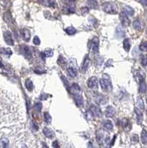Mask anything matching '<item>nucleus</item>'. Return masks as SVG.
<instances>
[{
	"instance_id": "f257e3e1",
	"label": "nucleus",
	"mask_w": 147,
	"mask_h": 148,
	"mask_svg": "<svg viewBox=\"0 0 147 148\" xmlns=\"http://www.w3.org/2000/svg\"><path fill=\"white\" fill-rule=\"evenodd\" d=\"M103 10L109 14H116L118 13V6L114 2H104L102 4Z\"/></svg>"
},
{
	"instance_id": "f03ea898",
	"label": "nucleus",
	"mask_w": 147,
	"mask_h": 148,
	"mask_svg": "<svg viewBox=\"0 0 147 148\" xmlns=\"http://www.w3.org/2000/svg\"><path fill=\"white\" fill-rule=\"evenodd\" d=\"M98 44H99L98 38L96 36L93 37L90 43V50L92 53H96L98 51Z\"/></svg>"
},
{
	"instance_id": "7ed1b4c3",
	"label": "nucleus",
	"mask_w": 147,
	"mask_h": 148,
	"mask_svg": "<svg viewBox=\"0 0 147 148\" xmlns=\"http://www.w3.org/2000/svg\"><path fill=\"white\" fill-rule=\"evenodd\" d=\"M120 19H121V22L123 24V26L124 27H127L130 24V20L128 18V15L126 14V13L123 10L120 13Z\"/></svg>"
},
{
	"instance_id": "20e7f679",
	"label": "nucleus",
	"mask_w": 147,
	"mask_h": 148,
	"mask_svg": "<svg viewBox=\"0 0 147 148\" xmlns=\"http://www.w3.org/2000/svg\"><path fill=\"white\" fill-rule=\"evenodd\" d=\"M21 53L27 59H30L32 56V51L30 50V49L26 46V45H22L21 48Z\"/></svg>"
},
{
	"instance_id": "39448f33",
	"label": "nucleus",
	"mask_w": 147,
	"mask_h": 148,
	"mask_svg": "<svg viewBox=\"0 0 147 148\" xmlns=\"http://www.w3.org/2000/svg\"><path fill=\"white\" fill-rule=\"evenodd\" d=\"M4 39L5 42L7 43V44H9V45H13L14 44L12 35L9 31L4 32Z\"/></svg>"
},
{
	"instance_id": "423d86ee",
	"label": "nucleus",
	"mask_w": 147,
	"mask_h": 148,
	"mask_svg": "<svg viewBox=\"0 0 147 148\" xmlns=\"http://www.w3.org/2000/svg\"><path fill=\"white\" fill-rule=\"evenodd\" d=\"M100 85L101 87L102 88V90L104 91H108L109 90V87H110V82L106 79H101L100 80Z\"/></svg>"
},
{
	"instance_id": "0eeeda50",
	"label": "nucleus",
	"mask_w": 147,
	"mask_h": 148,
	"mask_svg": "<svg viewBox=\"0 0 147 148\" xmlns=\"http://www.w3.org/2000/svg\"><path fill=\"white\" fill-rule=\"evenodd\" d=\"M74 99H75V102L76 104V105L78 107H81L83 106V98L81 95V93H76L74 94Z\"/></svg>"
},
{
	"instance_id": "6e6552de",
	"label": "nucleus",
	"mask_w": 147,
	"mask_h": 148,
	"mask_svg": "<svg viewBox=\"0 0 147 148\" xmlns=\"http://www.w3.org/2000/svg\"><path fill=\"white\" fill-rule=\"evenodd\" d=\"M87 86L89 87V88H95V87H97L98 86V79L95 76H92L91 77L88 82H87Z\"/></svg>"
},
{
	"instance_id": "1a4fd4ad",
	"label": "nucleus",
	"mask_w": 147,
	"mask_h": 148,
	"mask_svg": "<svg viewBox=\"0 0 147 148\" xmlns=\"http://www.w3.org/2000/svg\"><path fill=\"white\" fill-rule=\"evenodd\" d=\"M115 113V110L112 106H108L106 109L105 116L108 118H112Z\"/></svg>"
},
{
	"instance_id": "9d476101",
	"label": "nucleus",
	"mask_w": 147,
	"mask_h": 148,
	"mask_svg": "<svg viewBox=\"0 0 147 148\" xmlns=\"http://www.w3.org/2000/svg\"><path fill=\"white\" fill-rule=\"evenodd\" d=\"M94 114V116H96L98 117H101L102 116V113L101 109L95 105H91L90 106V109H89Z\"/></svg>"
},
{
	"instance_id": "9b49d317",
	"label": "nucleus",
	"mask_w": 147,
	"mask_h": 148,
	"mask_svg": "<svg viewBox=\"0 0 147 148\" xmlns=\"http://www.w3.org/2000/svg\"><path fill=\"white\" fill-rule=\"evenodd\" d=\"M69 91L73 93V94H76V93H81V87L77 83H73V85L70 86Z\"/></svg>"
},
{
	"instance_id": "f8f14e48",
	"label": "nucleus",
	"mask_w": 147,
	"mask_h": 148,
	"mask_svg": "<svg viewBox=\"0 0 147 148\" xmlns=\"http://www.w3.org/2000/svg\"><path fill=\"white\" fill-rule=\"evenodd\" d=\"M95 100L99 105H104L106 103L105 97L103 95L100 94V93H96L95 94Z\"/></svg>"
},
{
	"instance_id": "ddd939ff",
	"label": "nucleus",
	"mask_w": 147,
	"mask_h": 148,
	"mask_svg": "<svg viewBox=\"0 0 147 148\" xmlns=\"http://www.w3.org/2000/svg\"><path fill=\"white\" fill-rule=\"evenodd\" d=\"M86 5L91 9H97L98 7V3L97 0H86Z\"/></svg>"
},
{
	"instance_id": "4468645a",
	"label": "nucleus",
	"mask_w": 147,
	"mask_h": 148,
	"mask_svg": "<svg viewBox=\"0 0 147 148\" xmlns=\"http://www.w3.org/2000/svg\"><path fill=\"white\" fill-rule=\"evenodd\" d=\"M135 114L137 116L138 123V124H141V122L143 121V113H142L141 110H140L138 107H135Z\"/></svg>"
},
{
	"instance_id": "2eb2a0df",
	"label": "nucleus",
	"mask_w": 147,
	"mask_h": 148,
	"mask_svg": "<svg viewBox=\"0 0 147 148\" xmlns=\"http://www.w3.org/2000/svg\"><path fill=\"white\" fill-rule=\"evenodd\" d=\"M132 26H133V28L135 30H141L143 28V25H142L141 21L139 19H135L134 21Z\"/></svg>"
},
{
	"instance_id": "dca6fc26",
	"label": "nucleus",
	"mask_w": 147,
	"mask_h": 148,
	"mask_svg": "<svg viewBox=\"0 0 147 148\" xmlns=\"http://www.w3.org/2000/svg\"><path fill=\"white\" fill-rule=\"evenodd\" d=\"M22 37L25 41H29L30 39V32L27 29H23L21 31Z\"/></svg>"
},
{
	"instance_id": "f3484780",
	"label": "nucleus",
	"mask_w": 147,
	"mask_h": 148,
	"mask_svg": "<svg viewBox=\"0 0 147 148\" xmlns=\"http://www.w3.org/2000/svg\"><path fill=\"white\" fill-rule=\"evenodd\" d=\"M89 62H90V60L89 59V56H86L85 57V59H84V62H83V64H82V71H83V73H85L86 71V70L88 69L89 65Z\"/></svg>"
},
{
	"instance_id": "a211bd4d",
	"label": "nucleus",
	"mask_w": 147,
	"mask_h": 148,
	"mask_svg": "<svg viewBox=\"0 0 147 148\" xmlns=\"http://www.w3.org/2000/svg\"><path fill=\"white\" fill-rule=\"evenodd\" d=\"M43 133L47 138H50H50H53V136H54L53 132L52 130H50V129L47 128V127L43 129Z\"/></svg>"
},
{
	"instance_id": "6ab92c4d",
	"label": "nucleus",
	"mask_w": 147,
	"mask_h": 148,
	"mask_svg": "<svg viewBox=\"0 0 147 148\" xmlns=\"http://www.w3.org/2000/svg\"><path fill=\"white\" fill-rule=\"evenodd\" d=\"M67 73H68V75L72 78H74V77L77 76V75H78L77 70L73 67H69L67 69Z\"/></svg>"
},
{
	"instance_id": "aec40b11",
	"label": "nucleus",
	"mask_w": 147,
	"mask_h": 148,
	"mask_svg": "<svg viewBox=\"0 0 147 148\" xmlns=\"http://www.w3.org/2000/svg\"><path fill=\"white\" fill-rule=\"evenodd\" d=\"M124 11L126 13L128 16H133L134 13H135L134 9H133L132 7H129V6H125V7H124Z\"/></svg>"
},
{
	"instance_id": "412c9836",
	"label": "nucleus",
	"mask_w": 147,
	"mask_h": 148,
	"mask_svg": "<svg viewBox=\"0 0 147 148\" xmlns=\"http://www.w3.org/2000/svg\"><path fill=\"white\" fill-rule=\"evenodd\" d=\"M103 126L105 127L108 130H112L113 129V125L111 121L109 120H106L103 122Z\"/></svg>"
},
{
	"instance_id": "4be33fe9",
	"label": "nucleus",
	"mask_w": 147,
	"mask_h": 148,
	"mask_svg": "<svg viewBox=\"0 0 147 148\" xmlns=\"http://www.w3.org/2000/svg\"><path fill=\"white\" fill-rule=\"evenodd\" d=\"M104 141V134L101 132V130L97 132V142L101 145Z\"/></svg>"
},
{
	"instance_id": "5701e85b",
	"label": "nucleus",
	"mask_w": 147,
	"mask_h": 148,
	"mask_svg": "<svg viewBox=\"0 0 147 148\" xmlns=\"http://www.w3.org/2000/svg\"><path fill=\"white\" fill-rule=\"evenodd\" d=\"M65 32H66L68 35L73 36V35L75 34L76 30H75V28H74L73 27H67V28L65 29Z\"/></svg>"
},
{
	"instance_id": "b1692460",
	"label": "nucleus",
	"mask_w": 147,
	"mask_h": 148,
	"mask_svg": "<svg viewBox=\"0 0 147 148\" xmlns=\"http://www.w3.org/2000/svg\"><path fill=\"white\" fill-rule=\"evenodd\" d=\"M9 145V140L6 138H2L0 140V148H7Z\"/></svg>"
},
{
	"instance_id": "393cba45",
	"label": "nucleus",
	"mask_w": 147,
	"mask_h": 148,
	"mask_svg": "<svg viewBox=\"0 0 147 148\" xmlns=\"http://www.w3.org/2000/svg\"><path fill=\"white\" fill-rule=\"evenodd\" d=\"M25 87L26 88L29 90V91H32L33 90V84L32 82V81L29 79H26V82H25Z\"/></svg>"
},
{
	"instance_id": "a878e982",
	"label": "nucleus",
	"mask_w": 147,
	"mask_h": 148,
	"mask_svg": "<svg viewBox=\"0 0 147 148\" xmlns=\"http://www.w3.org/2000/svg\"><path fill=\"white\" fill-rule=\"evenodd\" d=\"M64 12H65L66 13H73L75 12V7L73 5L67 6L64 9Z\"/></svg>"
},
{
	"instance_id": "bb28decb",
	"label": "nucleus",
	"mask_w": 147,
	"mask_h": 148,
	"mask_svg": "<svg viewBox=\"0 0 147 148\" xmlns=\"http://www.w3.org/2000/svg\"><path fill=\"white\" fill-rule=\"evenodd\" d=\"M123 45H124V50H126V52H129V50H130V47H131L129 39H124V43H123Z\"/></svg>"
},
{
	"instance_id": "cd10ccee",
	"label": "nucleus",
	"mask_w": 147,
	"mask_h": 148,
	"mask_svg": "<svg viewBox=\"0 0 147 148\" xmlns=\"http://www.w3.org/2000/svg\"><path fill=\"white\" fill-rule=\"evenodd\" d=\"M116 35H117V36H118V38H122V37L124 36L125 33H124V31L121 29V27H117V29H116Z\"/></svg>"
},
{
	"instance_id": "c85d7f7f",
	"label": "nucleus",
	"mask_w": 147,
	"mask_h": 148,
	"mask_svg": "<svg viewBox=\"0 0 147 148\" xmlns=\"http://www.w3.org/2000/svg\"><path fill=\"white\" fill-rule=\"evenodd\" d=\"M137 105H138V107L140 110H144V101L140 97H138V99H137Z\"/></svg>"
},
{
	"instance_id": "c756f323",
	"label": "nucleus",
	"mask_w": 147,
	"mask_h": 148,
	"mask_svg": "<svg viewBox=\"0 0 147 148\" xmlns=\"http://www.w3.org/2000/svg\"><path fill=\"white\" fill-rule=\"evenodd\" d=\"M89 22L90 23V24L91 25H92V26H94V27H96V26H98V20L94 17V16H90L89 17Z\"/></svg>"
},
{
	"instance_id": "7c9ffc66",
	"label": "nucleus",
	"mask_w": 147,
	"mask_h": 148,
	"mask_svg": "<svg viewBox=\"0 0 147 148\" xmlns=\"http://www.w3.org/2000/svg\"><path fill=\"white\" fill-rule=\"evenodd\" d=\"M141 141L143 144L147 145V132L145 130H143L141 133Z\"/></svg>"
},
{
	"instance_id": "2f4dec72",
	"label": "nucleus",
	"mask_w": 147,
	"mask_h": 148,
	"mask_svg": "<svg viewBox=\"0 0 147 148\" xmlns=\"http://www.w3.org/2000/svg\"><path fill=\"white\" fill-rule=\"evenodd\" d=\"M85 116H86V119L87 120H89V121L92 120L93 118H94V114H93V113H92L90 110H89L88 111L86 112Z\"/></svg>"
},
{
	"instance_id": "473e14b6",
	"label": "nucleus",
	"mask_w": 147,
	"mask_h": 148,
	"mask_svg": "<svg viewBox=\"0 0 147 148\" xmlns=\"http://www.w3.org/2000/svg\"><path fill=\"white\" fill-rule=\"evenodd\" d=\"M44 122H45L46 123H47V124L51 123L52 117H51V116H50L47 112H46V113H44Z\"/></svg>"
},
{
	"instance_id": "72a5a7b5",
	"label": "nucleus",
	"mask_w": 147,
	"mask_h": 148,
	"mask_svg": "<svg viewBox=\"0 0 147 148\" xmlns=\"http://www.w3.org/2000/svg\"><path fill=\"white\" fill-rule=\"evenodd\" d=\"M139 49L143 51V52H147V42H143L140 44L139 45Z\"/></svg>"
},
{
	"instance_id": "f704fd0d",
	"label": "nucleus",
	"mask_w": 147,
	"mask_h": 148,
	"mask_svg": "<svg viewBox=\"0 0 147 148\" xmlns=\"http://www.w3.org/2000/svg\"><path fill=\"white\" fill-rule=\"evenodd\" d=\"M1 53L4 54V55H7V56L12 55V51H11V50L10 48H1Z\"/></svg>"
},
{
	"instance_id": "c9c22d12",
	"label": "nucleus",
	"mask_w": 147,
	"mask_h": 148,
	"mask_svg": "<svg viewBox=\"0 0 147 148\" xmlns=\"http://www.w3.org/2000/svg\"><path fill=\"white\" fill-rule=\"evenodd\" d=\"M147 90V85L144 82V81H143L142 82L140 83V92L142 93H144Z\"/></svg>"
},
{
	"instance_id": "e433bc0d",
	"label": "nucleus",
	"mask_w": 147,
	"mask_h": 148,
	"mask_svg": "<svg viewBox=\"0 0 147 148\" xmlns=\"http://www.w3.org/2000/svg\"><path fill=\"white\" fill-rule=\"evenodd\" d=\"M58 64H59L61 67H64V66L66 65L67 62H66V60H65V59H64V57H62V56H59V59H58Z\"/></svg>"
},
{
	"instance_id": "4c0bfd02",
	"label": "nucleus",
	"mask_w": 147,
	"mask_h": 148,
	"mask_svg": "<svg viewBox=\"0 0 147 148\" xmlns=\"http://www.w3.org/2000/svg\"><path fill=\"white\" fill-rule=\"evenodd\" d=\"M34 108L36 110H37L38 112H40L42 109V105L40 102H36L34 105Z\"/></svg>"
},
{
	"instance_id": "58836bf2",
	"label": "nucleus",
	"mask_w": 147,
	"mask_h": 148,
	"mask_svg": "<svg viewBox=\"0 0 147 148\" xmlns=\"http://www.w3.org/2000/svg\"><path fill=\"white\" fill-rule=\"evenodd\" d=\"M62 81H63L64 83L65 87L67 88V90H70V86H71V85H70L69 81H68V80H67L64 76H62Z\"/></svg>"
},
{
	"instance_id": "ea45409f",
	"label": "nucleus",
	"mask_w": 147,
	"mask_h": 148,
	"mask_svg": "<svg viewBox=\"0 0 147 148\" xmlns=\"http://www.w3.org/2000/svg\"><path fill=\"white\" fill-rule=\"evenodd\" d=\"M44 55H45L46 57H50V56H53V50H47L44 51Z\"/></svg>"
},
{
	"instance_id": "a19ab883",
	"label": "nucleus",
	"mask_w": 147,
	"mask_h": 148,
	"mask_svg": "<svg viewBox=\"0 0 147 148\" xmlns=\"http://www.w3.org/2000/svg\"><path fill=\"white\" fill-rule=\"evenodd\" d=\"M121 125L123 126L124 128H126L129 125V120L127 119H124L121 121Z\"/></svg>"
},
{
	"instance_id": "79ce46f5",
	"label": "nucleus",
	"mask_w": 147,
	"mask_h": 148,
	"mask_svg": "<svg viewBox=\"0 0 147 148\" xmlns=\"http://www.w3.org/2000/svg\"><path fill=\"white\" fill-rule=\"evenodd\" d=\"M47 3H48V5L50 7H56V4L55 0H48L47 1Z\"/></svg>"
},
{
	"instance_id": "37998d69",
	"label": "nucleus",
	"mask_w": 147,
	"mask_h": 148,
	"mask_svg": "<svg viewBox=\"0 0 147 148\" xmlns=\"http://www.w3.org/2000/svg\"><path fill=\"white\" fill-rule=\"evenodd\" d=\"M40 39H39V38L38 37V36H35L34 38H33V43H34V44H36V45H39V44H40Z\"/></svg>"
},
{
	"instance_id": "c03bdc74",
	"label": "nucleus",
	"mask_w": 147,
	"mask_h": 148,
	"mask_svg": "<svg viewBox=\"0 0 147 148\" xmlns=\"http://www.w3.org/2000/svg\"><path fill=\"white\" fill-rule=\"evenodd\" d=\"M81 11L82 14L84 15V14H86V13H87L89 12V7H83L81 9Z\"/></svg>"
},
{
	"instance_id": "a18cd8bd",
	"label": "nucleus",
	"mask_w": 147,
	"mask_h": 148,
	"mask_svg": "<svg viewBox=\"0 0 147 148\" xmlns=\"http://www.w3.org/2000/svg\"><path fill=\"white\" fill-rule=\"evenodd\" d=\"M35 73H37V74H42V73H45V70H42V69H39V68H36L35 69Z\"/></svg>"
},
{
	"instance_id": "49530a36",
	"label": "nucleus",
	"mask_w": 147,
	"mask_h": 148,
	"mask_svg": "<svg viewBox=\"0 0 147 148\" xmlns=\"http://www.w3.org/2000/svg\"><path fill=\"white\" fill-rule=\"evenodd\" d=\"M141 64L144 65V66H147V56H144L143 59H142V61H141Z\"/></svg>"
},
{
	"instance_id": "de8ad7c7",
	"label": "nucleus",
	"mask_w": 147,
	"mask_h": 148,
	"mask_svg": "<svg viewBox=\"0 0 147 148\" xmlns=\"http://www.w3.org/2000/svg\"><path fill=\"white\" fill-rule=\"evenodd\" d=\"M48 97H49V96L47 94L42 93V95H41V96H40V99H41V100H46Z\"/></svg>"
},
{
	"instance_id": "09e8293b",
	"label": "nucleus",
	"mask_w": 147,
	"mask_h": 148,
	"mask_svg": "<svg viewBox=\"0 0 147 148\" xmlns=\"http://www.w3.org/2000/svg\"><path fill=\"white\" fill-rule=\"evenodd\" d=\"M132 140L134 142H137L138 141V136H137V135H134V136H132Z\"/></svg>"
},
{
	"instance_id": "8fccbe9b",
	"label": "nucleus",
	"mask_w": 147,
	"mask_h": 148,
	"mask_svg": "<svg viewBox=\"0 0 147 148\" xmlns=\"http://www.w3.org/2000/svg\"><path fill=\"white\" fill-rule=\"evenodd\" d=\"M32 127H33V131H37V130H38V126H37L35 123L32 122Z\"/></svg>"
},
{
	"instance_id": "3c124183",
	"label": "nucleus",
	"mask_w": 147,
	"mask_h": 148,
	"mask_svg": "<svg viewBox=\"0 0 147 148\" xmlns=\"http://www.w3.org/2000/svg\"><path fill=\"white\" fill-rule=\"evenodd\" d=\"M140 1L144 6H147V0H140Z\"/></svg>"
},
{
	"instance_id": "603ef678",
	"label": "nucleus",
	"mask_w": 147,
	"mask_h": 148,
	"mask_svg": "<svg viewBox=\"0 0 147 148\" xmlns=\"http://www.w3.org/2000/svg\"><path fill=\"white\" fill-rule=\"evenodd\" d=\"M53 148H59V145L57 141H56V142H54L53 143Z\"/></svg>"
},
{
	"instance_id": "864d4df0",
	"label": "nucleus",
	"mask_w": 147,
	"mask_h": 148,
	"mask_svg": "<svg viewBox=\"0 0 147 148\" xmlns=\"http://www.w3.org/2000/svg\"><path fill=\"white\" fill-rule=\"evenodd\" d=\"M0 67H4V64H2L1 61H0Z\"/></svg>"
},
{
	"instance_id": "5fc2aeb1",
	"label": "nucleus",
	"mask_w": 147,
	"mask_h": 148,
	"mask_svg": "<svg viewBox=\"0 0 147 148\" xmlns=\"http://www.w3.org/2000/svg\"><path fill=\"white\" fill-rule=\"evenodd\" d=\"M39 1H40L41 3H44V1H45V0H38Z\"/></svg>"
},
{
	"instance_id": "6e6d98bb",
	"label": "nucleus",
	"mask_w": 147,
	"mask_h": 148,
	"mask_svg": "<svg viewBox=\"0 0 147 148\" xmlns=\"http://www.w3.org/2000/svg\"><path fill=\"white\" fill-rule=\"evenodd\" d=\"M75 1V0H68V1H72V2H73V1Z\"/></svg>"
},
{
	"instance_id": "4d7b16f0",
	"label": "nucleus",
	"mask_w": 147,
	"mask_h": 148,
	"mask_svg": "<svg viewBox=\"0 0 147 148\" xmlns=\"http://www.w3.org/2000/svg\"><path fill=\"white\" fill-rule=\"evenodd\" d=\"M65 1H68V0H65Z\"/></svg>"
},
{
	"instance_id": "13d9d810",
	"label": "nucleus",
	"mask_w": 147,
	"mask_h": 148,
	"mask_svg": "<svg viewBox=\"0 0 147 148\" xmlns=\"http://www.w3.org/2000/svg\"></svg>"
},
{
	"instance_id": "bf43d9fd",
	"label": "nucleus",
	"mask_w": 147,
	"mask_h": 148,
	"mask_svg": "<svg viewBox=\"0 0 147 148\" xmlns=\"http://www.w3.org/2000/svg\"></svg>"
}]
</instances>
